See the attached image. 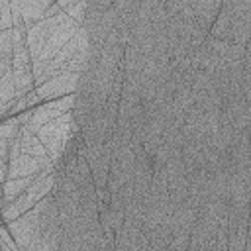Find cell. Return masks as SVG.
<instances>
[{"mask_svg":"<svg viewBox=\"0 0 251 251\" xmlns=\"http://www.w3.org/2000/svg\"><path fill=\"white\" fill-rule=\"evenodd\" d=\"M222 110L227 114L235 133L251 129V106L241 90V84L227 86L222 92Z\"/></svg>","mask_w":251,"mask_h":251,"instance_id":"obj_7","label":"cell"},{"mask_svg":"<svg viewBox=\"0 0 251 251\" xmlns=\"http://www.w3.org/2000/svg\"><path fill=\"white\" fill-rule=\"evenodd\" d=\"M55 226H61V214H59L57 200L51 192L41 202H37L29 212H25L22 218L8 224V231L16 239L18 249L24 251L35 239H39L47 229H51Z\"/></svg>","mask_w":251,"mask_h":251,"instance_id":"obj_2","label":"cell"},{"mask_svg":"<svg viewBox=\"0 0 251 251\" xmlns=\"http://www.w3.org/2000/svg\"><path fill=\"white\" fill-rule=\"evenodd\" d=\"M53 167L55 165H53V161L49 157H33V155L22 153L18 159L10 161V175H8V178H31V176H39L43 171L53 169Z\"/></svg>","mask_w":251,"mask_h":251,"instance_id":"obj_9","label":"cell"},{"mask_svg":"<svg viewBox=\"0 0 251 251\" xmlns=\"http://www.w3.org/2000/svg\"><path fill=\"white\" fill-rule=\"evenodd\" d=\"M75 102H76V96L71 94V96H65V98H57V100H51V102H45L37 108H33V118H31V124L35 127H41L69 112L75 110Z\"/></svg>","mask_w":251,"mask_h":251,"instance_id":"obj_10","label":"cell"},{"mask_svg":"<svg viewBox=\"0 0 251 251\" xmlns=\"http://www.w3.org/2000/svg\"><path fill=\"white\" fill-rule=\"evenodd\" d=\"M78 153L84 155V159H86V163L90 167L96 192L110 190L108 188V178H110V165H112V145L110 143L84 145V141H80Z\"/></svg>","mask_w":251,"mask_h":251,"instance_id":"obj_6","label":"cell"},{"mask_svg":"<svg viewBox=\"0 0 251 251\" xmlns=\"http://www.w3.org/2000/svg\"><path fill=\"white\" fill-rule=\"evenodd\" d=\"M10 6L14 12L22 16L25 27H31L37 22L45 20V14L53 6V2L49 0H10Z\"/></svg>","mask_w":251,"mask_h":251,"instance_id":"obj_11","label":"cell"},{"mask_svg":"<svg viewBox=\"0 0 251 251\" xmlns=\"http://www.w3.org/2000/svg\"><path fill=\"white\" fill-rule=\"evenodd\" d=\"M14 27V14L10 0H0V31L12 29Z\"/></svg>","mask_w":251,"mask_h":251,"instance_id":"obj_20","label":"cell"},{"mask_svg":"<svg viewBox=\"0 0 251 251\" xmlns=\"http://www.w3.org/2000/svg\"><path fill=\"white\" fill-rule=\"evenodd\" d=\"M20 141H22V153L33 155V157H49L45 145H43V143L39 141V137H37L33 131H29L25 126H22Z\"/></svg>","mask_w":251,"mask_h":251,"instance_id":"obj_17","label":"cell"},{"mask_svg":"<svg viewBox=\"0 0 251 251\" xmlns=\"http://www.w3.org/2000/svg\"><path fill=\"white\" fill-rule=\"evenodd\" d=\"M78 84H80V73H75V71H63L59 75H55L53 78H49L45 84L37 86V94L41 100H57V98H65V96H71V94H76L78 90Z\"/></svg>","mask_w":251,"mask_h":251,"instance_id":"obj_8","label":"cell"},{"mask_svg":"<svg viewBox=\"0 0 251 251\" xmlns=\"http://www.w3.org/2000/svg\"><path fill=\"white\" fill-rule=\"evenodd\" d=\"M80 25L71 20L65 12L45 18L37 22L35 25L27 27V47L31 53L33 67L49 63L53 57H57L69 43L71 39L78 33Z\"/></svg>","mask_w":251,"mask_h":251,"instance_id":"obj_1","label":"cell"},{"mask_svg":"<svg viewBox=\"0 0 251 251\" xmlns=\"http://www.w3.org/2000/svg\"><path fill=\"white\" fill-rule=\"evenodd\" d=\"M63 241V226H55L47 229L39 239H35L27 249L24 251H57Z\"/></svg>","mask_w":251,"mask_h":251,"instance_id":"obj_14","label":"cell"},{"mask_svg":"<svg viewBox=\"0 0 251 251\" xmlns=\"http://www.w3.org/2000/svg\"><path fill=\"white\" fill-rule=\"evenodd\" d=\"M37 176H31V178H8L4 184H2V190H4V198H2V210L8 208L18 196H22L35 180Z\"/></svg>","mask_w":251,"mask_h":251,"instance_id":"obj_15","label":"cell"},{"mask_svg":"<svg viewBox=\"0 0 251 251\" xmlns=\"http://www.w3.org/2000/svg\"><path fill=\"white\" fill-rule=\"evenodd\" d=\"M59 6H61V10H63L71 20H75V22L82 27L84 18H86V12H88V2H86V0H61Z\"/></svg>","mask_w":251,"mask_h":251,"instance_id":"obj_18","label":"cell"},{"mask_svg":"<svg viewBox=\"0 0 251 251\" xmlns=\"http://www.w3.org/2000/svg\"><path fill=\"white\" fill-rule=\"evenodd\" d=\"M55 180H57V169H55V167L43 171V173L33 180V184H31L22 196H18L8 208L2 210L4 222H6V224L16 222V220L22 218L25 212H29L37 202H41L45 196H49V194L53 192V188H55Z\"/></svg>","mask_w":251,"mask_h":251,"instance_id":"obj_5","label":"cell"},{"mask_svg":"<svg viewBox=\"0 0 251 251\" xmlns=\"http://www.w3.org/2000/svg\"><path fill=\"white\" fill-rule=\"evenodd\" d=\"M20 131H22V124L18 122V118H16V116H14V118H8V120H4V124L0 126V139L12 141V139H16V137L20 135Z\"/></svg>","mask_w":251,"mask_h":251,"instance_id":"obj_19","label":"cell"},{"mask_svg":"<svg viewBox=\"0 0 251 251\" xmlns=\"http://www.w3.org/2000/svg\"><path fill=\"white\" fill-rule=\"evenodd\" d=\"M18 100L16 94V82H14V71H0V114Z\"/></svg>","mask_w":251,"mask_h":251,"instance_id":"obj_16","label":"cell"},{"mask_svg":"<svg viewBox=\"0 0 251 251\" xmlns=\"http://www.w3.org/2000/svg\"><path fill=\"white\" fill-rule=\"evenodd\" d=\"M147 239H149V245L153 251H167V247L171 245L173 237H175V231H173V224H171V218L163 224H159L157 227H153L151 231L145 233Z\"/></svg>","mask_w":251,"mask_h":251,"instance_id":"obj_13","label":"cell"},{"mask_svg":"<svg viewBox=\"0 0 251 251\" xmlns=\"http://www.w3.org/2000/svg\"><path fill=\"white\" fill-rule=\"evenodd\" d=\"M35 135L39 137V141L45 145L49 159L53 161V165L57 169L63 167L65 163V155L71 147V143L80 135V126L76 124V118L73 112L41 126L35 129Z\"/></svg>","mask_w":251,"mask_h":251,"instance_id":"obj_4","label":"cell"},{"mask_svg":"<svg viewBox=\"0 0 251 251\" xmlns=\"http://www.w3.org/2000/svg\"><path fill=\"white\" fill-rule=\"evenodd\" d=\"M190 6L194 12V18H196V24L206 33H210V29L222 10V2L220 0H198V2H190Z\"/></svg>","mask_w":251,"mask_h":251,"instance_id":"obj_12","label":"cell"},{"mask_svg":"<svg viewBox=\"0 0 251 251\" xmlns=\"http://www.w3.org/2000/svg\"><path fill=\"white\" fill-rule=\"evenodd\" d=\"M208 35L222 41L247 45L251 39V2H222V10Z\"/></svg>","mask_w":251,"mask_h":251,"instance_id":"obj_3","label":"cell"}]
</instances>
